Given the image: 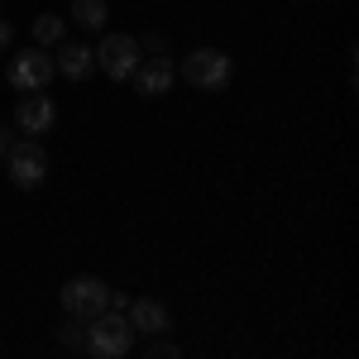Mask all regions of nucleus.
<instances>
[{"instance_id":"f257e3e1","label":"nucleus","mask_w":359,"mask_h":359,"mask_svg":"<svg viewBox=\"0 0 359 359\" xmlns=\"http://www.w3.org/2000/svg\"><path fill=\"white\" fill-rule=\"evenodd\" d=\"M135 350V326H130V316L125 311H101V316H91L86 321V355L96 359H125Z\"/></svg>"},{"instance_id":"f03ea898","label":"nucleus","mask_w":359,"mask_h":359,"mask_svg":"<svg viewBox=\"0 0 359 359\" xmlns=\"http://www.w3.org/2000/svg\"><path fill=\"white\" fill-rule=\"evenodd\" d=\"M182 82L196 86V91H225L230 77H235V57L221 53V48H192V53L182 57Z\"/></svg>"},{"instance_id":"7ed1b4c3","label":"nucleus","mask_w":359,"mask_h":359,"mask_svg":"<svg viewBox=\"0 0 359 359\" xmlns=\"http://www.w3.org/2000/svg\"><path fill=\"white\" fill-rule=\"evenodd\" d=\"M62 311L67 316H77V321H91V316H101L106 311V297H111V287L101 283L96 273H77V278H67L62 283Z\"/></svg>"},{"instance_id":"20e7f679","label":"nucleus","mask_w":359,"mask_h":359,"mask_svg":"<svg viewBox=\"0 0 359 359\" xmlns=\"http://www.w3.org/2000/svg\"><path fill=\"white\" fill-rule=\"evenodd\" d=\"M5 163H10V182H15L20 192H34V187H43V177H48V149H43L39 139L25 135L5 154Z\"/></svg>"},{"instance_id":"39448f33","label":"nucleus","mask_w":359,"mask_h":359,"mask_svg":"<svg viewBox=\"0 0 359 359\" xmlns=\"http://www.w3.org/2000/svg\"><path fill=\"white\" fill-rule=\"evenodd\" d=\"M10 86L15 91H43V86L57 77V67H53V53L48 48H25V53H15L10 57Z\"/></svg>"},{"instance_id":"423d86ee","label":"nucleus","mask_w":359,"mask_h":359,"mask_svg":"<svg viewBox=\"0 0 359 359\" xmlns=\"http://www.w3.org/2000/svg\"><path fill=\"white\" fill-rule=\"evenodd\" d=\"M96 67L111 82H130V72L139 67V39H130V34H106L101 48H96Z\"/></svg>"},{"instance_id":"0eeeda50","label":"nucleus","mask_w":359,"mask_h":359,"mask_svg":"<svg viewBox=\"0 0 359 359\" xmlns=\"http://www.w3.org/2000/svg\"><path fill=\"white\" fill-rule=\"evenodd\" d=\"M57 125V106H53V96H43V91H25L20 96V106H15V130L29 139H39V135H48Z\"/></svg>"},{"instance_id":"6e6552de","label":"nucleus","mask_w":359,"mask_h":359,"mask_svg":"<svg viewBox=\"0 0 359 359\" xmlns=\"http://www.w3.org/2000/svg\"><path fill=\"white\" fill-rule=\"evenodd\" d=\"M130 82H135L139 96H163V91H172V82H177V67H172L168 53H154L149 62H139L135 72H130Z\"/></svg>"},{"instance_id":"1a4fd4ad","label":"nucleus","mask_w":359,"mask_h":359,"mask_svg":"<svg viewBox=\"0 0 359 359\" xmlns=\"http://www.w3.org/2000/svg\"><path fill=\"white\" fill-rule=\"evenodd\" d=\"M53 67L67 77V82H86V77L96 72V48H91V43H67V39H62Z\"/></svg>"},{"instance_id":"9d476101","label":"nucleus","mask_w":359,"mask_h":359,"mask_svg":"<svg viewBox=\"0 0 359 359\" xmlns=\"http://www.w3.org/2000/svg\"><path fill=\"white\" fill-rule=\"evenodd\" d=\"M125 316H130V326L144 331V335H163L168 326H172V316H168V306L158 302V297H130Z\"/></svg>"},{"instance_id":"9b49d317","label":"nucleus","mask_w":359,"mask_h":359,"mask_svg":"<svg viewBox=\"0 0 359 359\" xmlns=\"http://www.w3.org/2000/svg\"><path fill=\"white\" fill-rule=\"evenodd\" d=\"M111 20V5L106 0H72V25L86 34H101V25Z\"/></svg>"},{"instance_id":"f8f14e48","label":"nucleus","mask_w":359,"mask_h":359,"mask_svg":"<svg viewBox=\"0 0 359 359\" xmlns=\"http://www.w3.org/2000/svg\"><path fill=\"white\" fill-rule=\"evenodd\" d=\"M62 15H39V20H34V43H39V48H57V43H62Z\"/></svg>"},{"instance_id":"ddd939ff","label":"nucleus","mask_w":359,"mask_h":359,"mask_svg":"<svg viewBox=\"0 0 359 359\" xmlns=\"http://www.w3.org/2000/svg\"><path fill=\"white\" fill-rule=\"evenodd\" d=\"M57 340H62L67 350H82V355H86V321H77V316L62 321V326H57Z\"/></svg>"},{"instance_id":"4468645a","label":"nucleus","mask_w":359,"mask_h":359,"mask_svg":"<svg viewBox=\"0 0 359 359\" xmlns=\"http://www.w3.org/2000/svg\"><path fill=\"white\" fill-rule=\"evenodd\" d=\"M144 359H182V350H177V340H154L144 350Z\"/></svg>"},{"instance_id":"2eb2a0df","label":"nucleus","mask_w":359,"mask_h":359,"mask_svg":"<svg viewBox=\"0 0 359 359\" xmlns=\"http://www.w3.org/2000/svg\"><path fill=\"white\" fill-rule=\"evenodd\" d=\"M15 144H20V130H15V125H0V158H5Z\"/></svg>"},{"instance_id":"dca6fc26","label":"nucleus","mask_w":359,"mask_h":359,"mask_svg":"<svg viewBox=\"0 0 359 359\" xmlns=\"http://www.w3.org/2000/svg\"><path fill=\"white\" fill-rule=\"evenodd\" d=\"M10 43H15V25H10V20H0V53H5Z\"/></svg>"}]
</instances>
